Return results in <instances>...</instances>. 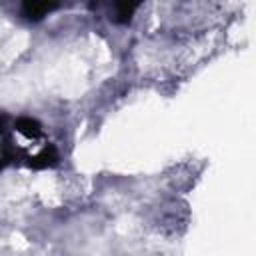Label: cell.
<instances>
[{"label": "cell", "instance_id": "6da1fadb", "mask_svg": "<svg viewBox=\"0 0 256 256\" xmlns=\"http://www.w3.org/2000/svg\"><path fill=\"white\" fill-rule=\"evenodd\" d=\"M56 8H58V4H52V2H24L22 4V16L28 20H40Z\"/></svg>", "mask_w": 256, "mask_h": 256}, {"label": "cell", "instance_id": "3957f363", "mask_svg": "<svg viewBox=\"0 0 256 256\" xmlns=\"http://www.w3.org/2000/svg\"><path fill=\"white\" fill-rule=\"evenodd\" d=\"M138 8V4H134V2H118V4H114V16H112V20L114 22H118V24H124V22H128L130 18H132V14H134V10Z\"/></svg>", "mask_w": 256, "mask_h": 256}, {"label": "cell", "instance_id": "7a4b0ae2", "mask_svg": "<svg viewBox=\"0 0 256 256\" xmlns=\"http://www.w3.org/2000/svg\"><path fill=\"white\" fill-rule=\"evenodd\" d=\"M14 130L18 134H22L24 138H30V140H36V138L42 136L40 124L36 120H32V118H18V120H14Z\"/></svg>", "mask_w": 256, "mask_h": 256}]
</instances>
